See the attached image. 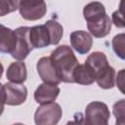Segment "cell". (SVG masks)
Segmentation results:
<instances>
[{
	"label": "cell",
	"instance_id": "obj_6",
	"mask_svg": "<svg viewBox=\"0 0 125 125\" xmlns=\"http://www.w3.org/2000/svg\"><path fill=\"white\" fill-rule=\"evenodd\" d=\"M19 11L22 19L26 21H37L45 16L47 12V5L41 0L19 1Z\"/></svg>",
	"mask_w": 125,
	"mask_h": 125
},
{
	"label": "cell",
	"instance_id": "obj_16",
	"mask_svg": "<svg viewBox=\"0 0 125 125\" xmlns=\"http://www.w3.org/2000/svg\"><path fill=\"white\" fill-rule=\"evenodd\" d=\"M84 63L87 64L95 72V74L97 75V73L102 68H104V66H106L108 64V62H107L106 56L103 52L97 51V52H94V53L90 54L87 57V59H86Z\"/></svg>",
	"mask_w": 125,
	"mask_h": 125
},
{
	"label": "cell",
	"instance_id": "obj_2",
	"mask_svg": "<svg viewBox=\"0 0 125 125\" xmlns=\"http://www.w3.org/2000/svg\"><path fill=\"white\" fill-rule=\"evenodd\" d=\"M50 57L61 82L73 83L72 74L79 62L72 49L67 45H61L52 52Z\"/></svg>",
	"mask_w": 125,
	"mask_h": 125
},
{
	"label": "cell",
	"instance_id": "obj_10",
	"mask_svg": "<svg viewBox=\"0 0 125 125\" xmlns=\"http://www.w3.org/2000/svg\"><path fill=\"white\" fill-rule=\"evenodd\" d=\"M60 88L56 84L42 83L34 92V100L40 104L54 103L60 94Z\"/></svg>",
	"mask_w": 125,
	"mask_h": 125
},
{
	"label": "cell",
	"instance_id": "obj_14",
	"mask_svg": "<svg viewBox=\"0 0 125 125\" xmlns=\"http://www.w3.org/2000/svg\"><path fill=\"white\" fill-rule=\"evenodd\" d=\"M72 79L73 83L80 85H91L96 80V74L87 64L79 63L73 71Z\"/></svg>",
	"mask_w": 125,
	"mask_h": 125
},
{
	"label": "cell",
	"instance_id": "obj_17",
	"mask_svg": "<svg viewBox=\"0 0 125 125\" xmlns=\"http://www.w3.org/2000/svg\"><path fill=\"white\" fill-rule=\"evenodd\" d=\"M44 24L46 25V27L49 30L50 38H51V45L59 44V42L61 41L62 34H63L62 25L56 20H49Z\"/></svg>",
	"mask_w": 125,
	"mask_h": 125
},
{
	"label": "cell",
	"instance_id": "obj_8",
	"mask_svg": "<svg viewBox=\"0 0 125 125\" xmlns=\"http://www.w3.org/2000/svg\"><path fill=\"white\" fill-rule=\"evenodd\" d=\"M36 68H37L40 79L44 83H51V84H56V85L61 83V80L58 77V74L56 72L51 57L41 58L37 62Z\"/></svg>",
	"mask_w": 125,
	"mask_h": 125
},
{
	"label": "cell",
	"instance_id": "obj_26",
	"mask_svg": "<svg viewBox=\"0 0 125 125\" xmlns=\"http://www.w3.org/2000/svg\"><path fill=\"white\" fill-rule=\"evenodd\" d=\"M3 70H4V67H3V64L0 62V78L2 77V74H3Z\"/></svg>",
	"mask_w": 125,
	"mask_h": 125
},
{
	"label": "cell",
	"instance_id": "obj_15",
	"mask_svg": "<svg viewBox=\"0 0 125 125\" xmlns=\"http://www.w3.org/2000/svg\"><path fill=\"white\" fill-rule=\"evenodd\" d=\"M102 89H111L115 85V70L112 66L107 64L102 68L96 75L95 80Z\"/></svg>",
	"mask_w": 125,
	"mask_h": 125
},
{
	"label": "cell",
	"instance_id": "obj_11",
	"mask_svg": "<svg viewBox=\"0 0 125 125\" xmlns=\"http://www.w3.org/2000/svg\"><path fill=\"white\" fill-rule=\"evenodd\" d=\"M29 41L32 48H44L51 45V38L45 24L35 25L29 28Z\"/></svg>",
	"mask_w": 125,
	"mask_h": 125
},
{
	"label": "cell",
	"instance_id": "obj_22",
	"mask_svg": "<svg viewBox=\"0 0 125 125\" xmlns=\"http://www.w3.org/2000/svg\"><path fill=\"white\" fill-rule=\"evenodd\" d=\"M73 117L74 118L68 121L65 125H84V116L81 112H76Z\"/></svg>",
	"mask_w": 125,
	"mask_h": 125
},
{
	"label": "cell",
	"instance_id": "obj_13",
	"mask_svg": "<svg viewBox=\"0 0 125 125\" xmlns=\"http://www.w3.org/2000/svg\"><path fill=\"white\" fill-rule=\"evenodd\" d=\"M17 44L15 30L0 23V53L11 54Z\"/></svg>",
	"mask_w": 125,
	"mask_h": 125
},
{
	"label": "cell",
	"instance_id": "obj_12",
	"mask_svg": "<svg viewBox=\"0 0 125 125\" xmlns=\"http://www.w3.org/2000/svg\"><path fill=\"white\" fill-rule=\"evenodd\" d=\"M6 77L11 83L22 84L27 78L26 65L22 61L12 62L7 69Z\"/></svg>",
	"mask_w": 125,
	"mask_h": 125
},
{
	"label": "cell",
	"instance_id": "obj_7",
	"mask_svg": "<svg viewBox=\"0 0 125 125\" xmlns=\"http://www.w3.org/2000/svg\"><path fill=\"white\" fill-rule=\"evenodd\" d=\"M4 91L8 105H20L26 101L27 89L22 84L7 82L4 84Z\"/></svg>",
	"mask_w": 125,
	"mask_h": 125
},
{
	"label": "cell",
	"instance_id": "obj_25",
	"mask_svg": "<svg viewBox=\"0 0 125 125\" xmlns=\"http://www.w3.org/2000/svg\"><path fill=\"white\" fill-rule=\"evenodd\" d=\"M115 125H125V121L124 120H116Z\"/></svg>",
	"mask_w": 125,
	"mask_h": 125
},
{
	"label": "cell",
	"instance_id": "obj_27",
	"mask_svg": "<svg viewBox=\"0 0 125 125\" xmlns=\"http://www.w3.org/2000/svg\"><path fill=\"white\" fill-rule=\"evenodd\" d=\"M13 125H24V124H22V123H15Z\"/></svg>",
	"mask_w": 125,
	"mask_h": 125
},
{
	"label": "cell",
	"instance_id": "obj_9",
	"mask_svg": "<svg viewBox=\"0 0 125 125\" xmlns=\"http://www.w3.org/2000/svg\"><path fill=\"white\" fill-rule=\"evenodd\" d=\"M71 47L80 55L87 54L93 45L92 35L85 30H75L70 33Z\"/></svg>",
	"mask_w": 125,
	"mask_h": 125
},
{
	"label": "cell",
	"instance_id": "obj_3",
	"mask_svg": "<svg viewBox=\"0 0 125 125\" xmlns=\"http://www.w3.org/2000/svg\"><path fill=\"white\" fill-rule=\"evenodd\" d=\"M109 117L110 112L104 103L91 102L85 109L84 125H108Z\"/></svg>",
	"mask_w": 125,
	"mask_h": 125
},
{
	"label": "cell",
	"instance_id": "obj_24",
	"mask_svg": "<svg viewBox=\"0 0 125 125\" xmlns=\"http://www.w3.org/2000/svg\"><path fill=\"white\" fill-rule=\"evenodd\" d=\"M6 104V97L4 91V85L0 83V115L4 111V105Z\"/></svg>",
	"mask_w": 125,
	"mask_h": 125
},
{
	"label": "cell",
	"instance_id": "obj_19",
	"mask_svg": "<svg viewBox=\"0 0 125 125\" xmlns=\"http://www.w3.org/2000/svg\"><path fill=\"white\" fill-rule=\"evenodd\" d=\"M19 9V1L14 0H0V17L13 13Z\"/></svg>",
	"mask_w": 125,
	"mask_h": 125
},
{
	"label": "cell",
	"instance_id": "obj_20",
	"mask_svg": "<svg viewBox=\"0 0 125 125\" xmlns=\"http://www.w3.org/2000/svg\"><path fill=\"white\" fill-rule=\"evenodd\" d=\"M125 100H120L119 102L115 103L113 104V114L116 117V120H124L125 117V104H124Z\"/></svg>",
	"mask_w": 125,
	"mask_h": 125
},
{
	"label": "cell",
	"instance_id": "obj_18",
	"mask_svg": "<svg viewBox=\"0 0 125 125\" xmlns=\"http://www.w3.org/2000/svg\"><path fill=\"white\" fill-rule=\"evenodd\" d=\"M125 34L124 33H119L115 35L112 39V49L114 53L121 59H125Z\"/></svg>",
	"mask_w": 125,
	"mask_h": 125
},
{
	"label": "cell",
	"instance_id": "obj_4",
	"mask_svg": "<svg viewBox=\"0 0 125 125\" xmlns=\"http://www.w3.org/2000/svg\"><path fill=\"white\" fill-rule=\"evenodd\" d=\"M62 115V107L57 103L44 104L37 107L34 113L36 125H57Z\"/></svg>",
	"mask_w": 125,
	"mask_h": 125
},
{
	"label": "cell",
	"instance_id": "obj_1",
	"mask_svg": "<svg viewBox=\"0 0 125 125\" xmlns=\"http://www.w3.org/2000/svg\"><path fill=\"white\" fill-rule=\"evenodd\" d=\"M83 16L87 21L90 34L96 38H103L111 30V20L105 13L104 6L98 1L88 3L83 9Z\"/></svg>",
	"mask_w": 125,
	"mask_h": 125
},
{
	"label": "cell",
	"instance_id": "obj_23",
	"mask_svg": "<svg viewBox=\"0 0 125 125\" xmlns=\"http://www.w3.org/2000/svg\"><path fill=\"white\" fill-rule=\"evenodd\" d=\"M124 69H121L118 74H117V77L115 79V82H116V85L118 86V88L120 89V91L122 93H124V90H123V86H124Z\"/></svg>",
	"mask_w": 125,
	"mask_h": 125
},
{
	"label": "cell",
	"instance_id": "obj_5",
	"mask_svg": "<svg viewBox=\"0 0 125 125\" xmlns=\"http://www.w3.org/2000/svg\"><path fill=\"white\" fill-rule=\"evenodd\" d=\"M29 28L28 26H20L15 30L17 36V44L14 51L11 53V56L18 60L23 61L32 51V47L29 41Z\"/></svg>",
	"mask_w": 125,
	"mask_h": 125
},
{
	"label": "cell",
	"instance_id": "obj_21",
	"mask_svg": "<svg viewBox=\"0 0 125 125\" xmlns=\"http://www.w3.org/2000/svg\"><path fill=\"white\" fill-rule=\"evenodd\" d=\"M121 8L117 11H114L112 14V22L114 23L115 26L123 28L124 27V21H123V16L121 13Z\"/></svg>",
	"mask_w": 125,
	"mask_h": 125
}]
</instances>
